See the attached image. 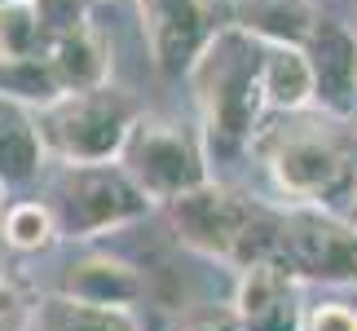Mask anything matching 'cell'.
I'll return each mask as SVG.
<instances>
[{
    "label": "cell",
    "mask_w": 357,
    "mask_h": 331,
    "mask_svg": "<svg viewBox=\"0 0 357 331\" xmlns=\"http://www.w3.org/2000/svg\"><path fill=\"white\" fill-rule=\"evenodd\" d=\"M190 84L212 146H247L269 110L265 36L256 27H221L190 66Z\"/></svg>",
    "instance_id": "1"
},
{
    "label": "cell",
    "mask_w": 357,
    "mask_h": 331,
    "mask_svg": "<svg viewBox=\"0 0 357 331\" xmlns=\"http://www.w3.org/2000/svg\"><path fill=\"white\" fill-rule=\"evenodd\" d=\"M168 221L172 234L190 252L221 260L229 270H252L265 265V260H278L282 247V212L216 182H203L199 190L172 199Z\"/></svg>",
    "instance_id": "2"
},
{
    "label": "cell",
    "mask_w": 357,
    "mask_h": 331,
    "mask_svg": "<svg viewBox=\"0 0 357 331\" xmlns=\"http://www.w3.org/2000/svg\"><path fill=\"white\" fill-rule=\"evenodd\" d=\"M142 115H146L142 102L106 80L98 89L66 93L53 106L36 110V124H40L49 159H58V163H111V159H119L132 124Z\"/></svg>",
    "instance_id": "3"
},
{
    "label": "cell",
    "mask_w": 357,
    "mask_h": 331,
    "mask_svg": "<svg viewBox=\"0 0 357 331\" xmlns=\"http://www.w3.org/2000/svg\"><path fill=\"white\" fill-rule=\"evenodd\" d=\"M265 168L291 208L344 212L357 195V172L331 133L313 128H278L265 137Z\"/></svg>",
    "instance_id": "4"
},
{
    "label": "cell",
    "mask_w": 357,
    "mask_h": 331,
    "mask_svg": "<svg viewBox=\"0 0 357 331\" xmlns=\"http://www.w3.org/2000/svg\"><path fill=\"white\" fill-rule=\"evenodd\" d=\"M49 208L58 216L62 239H98L123 226H137L155 203L123 172V163H62L49 190Z\"/></svg>",
    "instance_id": "5"
},
{
    "label": "cell",
    "mask_w": 357,
    "mask_h": 331,
    "mask_svg": "<svg viewBox=\"0 0 357 331\" xmlns=\"http://www.w3.org/2000/svg\"><path fill=\"white\" fill-rule=\"evenodd\" d=\"M119 163L150 195V203H163V208H168L172 199L190 195V190H199L203 182H212L208 146H203V137L181 119L142 115L132 124L123 150H119Z\"/></svg>",
    "instance_id": "6"
},
{
    "label": "cell",
    "mask_w": 357,
    "mask_h": 331,
    "mask_svg": "<svg viewBox=\"0 0 357 331\" xmlns=\"http://www.w3.org/2000/svg\"><path fill=\"white\" fill-rule=\"evenodd\" d=\"M278 265L291 270L300 283L357 287V226H349L340 212L287 208Z\"/></svg>",
    "instance_id": "7"
},
{
    "label": "cell",
    "mask_w": 357,
    "mask_h": 331,
    "mask_svg": "<svg viewBox=\"0 0 357 331\" xmlns=\"http://www.w3.org/2000/svg\"><path fill=\"white\" fill-rule=\"evenodd\" d=\"M137 9H142V31L155 71L190 75L195 58L216 36L208 0H137Z\"/></svg>",
    "instance_id": "8"
},
{
    "label": "cell",
    "mask_w": 357,
    "mask_h": 331,
    "mask_svg": "<svg viewBox=\"0 0 357 331\" xmlns=\"http://www.w3.org/2000/svg\"><path fill=\"white\" fill-rule=\"evenodd\" d=\"M234 323H238V331H305L300 279L291 270H282L278 260L238 270Z\"/></svg>",
    "instance_id": "9"
},
{
    "label": "cell",
    "mask_w": 357,
    "mask_h": 331,
    "mask_svg": "<svg viewBox=\"0 0 357 331\" xmlns=\"http://www.w3.org/2000/svg\"><path fill=\"white\" fill-rule=\"evenodd\" d=\"M305 53L313 62V84H318V102L331 119L353 124L357 115V40L331 18H313L305 36Z\"/></svg>",
    "instance_id": "10"
},
{
    "label": "cell",
    "mask_w": 357,
    "mask_h": 331,
    "mask_svg": "<svg viewBox=\"0 0 357 331\" xmlns=\"http://www.w3.org/2000/svg\"><path fill=\"white\" fill-rule=\"evenodd\" d=\"M58 292L75 296V300H89V305L132 309V305L146 300V279L128 265V260L106 256V252H89V256H75L71 265L62 270Z\"/></svg>",
    "instance_id": "11"
},
{
    "label": "cell",
    "mask_w": 357,
    "mask_h": 331,
    "mask_svg": "<svg viewBox=\"0 0 357 331\" xmlns=\"http://www.w3.org/2000/svg\"><path fill=\"white\" fill-rule=\"evenodd\" d=\"M49 163L40 124L26 106L0 102V186L5 190H26L40 182Z\"/></svg>",
    "instance_id": "12"
},
{
    "label": "cell",
    "mask_w": 357,
    "mask_h": 331,
    "mask_svg": "<svg viewBox=\"0 0 357 331\" xmlns=\"http://www.w3.org/2000/svg\"><path fill=\"white\" fill-rule=\"evenodd\" d=\"M265 98H269V110H282V115L309 110L318 102L313 62L300 40L265 36Z\"/></svg>",
    "instance_id": "13"
},
{
    "label": "cell",
    "mask_w": 357,
    "mask_h": 331,
    "mask_svg": "<svg viewBox=\"0 0 357 331\" xmlns=\"http://www.w3.org/2000/svg\"><path fill=\"white\" fill-rule=\"evenodd\" d=\"M45 53H49V62H53V71H58L66 93L98 89V84H106V75H111V45H106L89 22L71 36L49 40Z\"/></svg>",
    "instance_id": "14"
},
{
    "label": "cell",
    "mask_w": 357,
    "mask_h": 331,
    "mask_svg": "<svg viewBox=\"0 0 357 331\" xmlns=\"http://www.w3.org/2000/svg\"><path fill=\"white\" fill-rule=\"evenodd\" d=\"M36 331H142L132 309L89 305V300L53 292L36 305Z\"/></svg>",
    "instance_id": "15"
},
{
    "label": "cell",
    "mask_w": 357,
    "mask_h": 331,
    "mask_svg": "<svg viewBox=\"0 0 357 331\" xmlns=\"http://www.w3.org/2000/svg\"><path fill=\"white\" fill-rule=\"evenodd\" d=\"M58 98H66L58 71H53L49 53H31V58H9L0 62V102L26 106V110H45Z\"/></svg>",
    "instance_id": "16"
},
{
    "label": "cell",
    "mask_w": 357,
    "mask_h": 331,
    "mask_svg": "<svg viewBox=\"0 0 357 331\" xmlns=\"http://www.w3.org/2000/svg\"><path fill=\"white\" fill-rule=\"evenodd\" d=\"M62 239L58 216H53L49 199H13L5 203V221H0V247L18 256H36Z\"/></svg>",
    "instance_id": "17"
},
{
    "label": "cell",
    "mask_w": 357,
    "mask_h": 331,
    "mask_svg": "<svg viewBox=\"0 0 357 331\" xmlns=\"http://www.w3.org/2000/svg\"><path fill=\"white\" fill-rule=\"evenodd\" d=\"M45 45H49V40H45V31H40V18H36L31 0L0 5V62L45 53Z\"/></svg>",
    "instance_id": "18"
},
{
    "label": "cell",
    "mask_w": 357,
    "mask_h": 331,
    "mask_svg": "<svg viewBox=\"0 0 357 331\" xmlns=\"http://www.w3.org/2000/svg\"><path fill=\"white\" fill-rule=\"evenodd\" d=\"M36 18H40V31H45V40H58V36H71L79 31V27L89 22L84 13V0H31ZM49 49V45H45Z\"/></svg>",
    "instance_id": "19"
},
{
    "label": "cell",
    "mask_w": 357,
    "mask_h": 331,
    "mask_svg": "<svg viewBox=\"0 0 357 331\" xmlns=\"http://www.w3.org/2000/svg\"><path fill=\"white\" fill-rule=\"evenodd\" d=\"M36 305L13 274H0V331H36Z\"/></svg>",
    "instance_id": "20"
},
{
    "label": "cell",
    "mask_w": 357,
    "mask_h": 331,
    "mask_svg": "<svg viewBox=\"0 0 357 331\" xmlns=\"http://www.w3.org/2000/svg\"><path fill=\"white\" fill-rule=\"evenodd\" d=\"M305 331H357V309L344 300H322L305 314Z\"/></svg>",
    "instance_id": "21"
},
{
    "label": "cell",
    "mask_w": 357,
    "mask_h": 331,
    "mask_svg": "<svg viewBox=\"0 0 357 331\" xmlns=\"http://www.w3.org/2000/svg\"><path fill=\"white\" fill-rule=\"evenodd\" d=\"M340 216H344V221H349V226H357V195H353V203H349V208H344V212H340Z\"/></svg>",
    "instance_id": "22"
},
{
    "label": "cell",
    "mask_w": 357,
    "mask_h": 331,
    "mask_svg": "<svg viewBox=\"0 0 357 331\" xmlns=\"http://www.w3.org/2000/svg\"><path fill=\"white\" fill-rule=\"evenodd\" d=\"M0 221H5V186H0Z\"/></svg>",
    "instance_id": "23"
},
{
    "label": "cell",
    "mask_w": 357,
    "mask_h": 331,
    "mask_svg": "<svg viewBox=\"0 0 357 331\" xmlns=\"http://www.w3.org/2000/svg\"><path fill=\"white\" fill-rule=\"evenodd\" d=\"M0 5H13V0H0Z\"/></svg>",
    "instance_id": "24"
},
{
    "label": "cell",
    "mask_w": 357,
    "mask_h": 331,
    "mask_svg": "<svg viewBox=\"0 0 357 331\" xmlns=\"http://www.w3.org/2000/svg\"><path fill=\"white\" fill-rule=\"evenodd\" d=\"M353 128H357V115H353Z\"/></svg>",
    "instance_id": "25"
}]
</instances>
